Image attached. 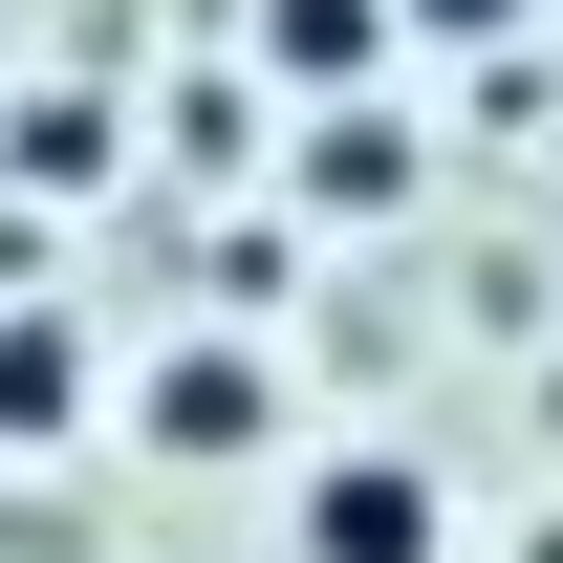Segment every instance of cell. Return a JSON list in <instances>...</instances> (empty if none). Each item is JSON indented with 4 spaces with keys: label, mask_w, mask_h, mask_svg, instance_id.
Instances as JSON below:
<instances>
[{
    "label": "cell",
    "mask_w": 563,
    "mask_h": 563,
    "mask_svg": "<svg viewBox=\"0 0 563 563\" xmlns=\"http://www.w3.org/2000/svg\"><path fill=\"white\" fill-rule=\"evenodd\" d=\"M87 433V325L44 282H0V455H66Z\"/></svg>",
    "instance_id": "3"
},
{
    "label": "cell",
    "mask_w": 563,
    "mask_h": 563,
    "mask_svg": "<svg viewBox=\"0 0 563 563\" xmlns=\"http://www.w3.org/2000/svg\"><path fill=\"white\" fill-rule=\"evenodd\" d=\"M520 22H542V0H412V44H477V66L520 44Z\"/></svg>",
    "instance_id": "7"
},
{
    "label": "cell",
    "mask_w": 563,
    "mask_h": 563,
    "mask_svg": "<svg viewBox=\"0 0 563 563\" xmlns=\"http://www.w3.org/2000/svg\"><path fill=\"white\" fill-rule=\"evenodd\" d=\"M303 196H325V217H412V131L325 109V131H303Z\"/></svg>",
    "instance_id": "5"
},
{
    "label": "cell",
    "mask_w": 563,
    "mask_h": 563,
    "mask_svg": "<svg viewBox=\"0 0 563 563\" xmlns=\"http://www.w3.org/2000/svg\"><path fill=\"white\" fill-rule=\"evenodd\" d=\"M390 44H412V0H261V66L282 87H368Z\"/></svg>",
    "instance_id": "4"
},
{
    "label": "cell",
    "mask_w": 563,
    "mask_h": 563,
    "mask_svg": "<svg viewBox=\"0 0 563 563\" xmlns=\"http://www.w3.org/2000/svg\"><path fill=\"white\" fill-rule=\"evenodd\" d=\"M282 563H455V498H433V455H390V433L303 455V498H282Z\"/></svg>",
    "instance_id": "1"
},
{
    "label": "cell",
    "mask_w": 563,
    "mask_h": 563,
    "mask_svg": "<svg viewBox=\"0 0 563 563\" xmlns=\"http://www.w3.org/2000/svg\"><path fill=\"white\" fill-rule=\"evenodd\" d=\"M131 433L174 455V477H261V455H282V368L261 347H152L131 368Z\"/></svg>",
    "instance_id": "2"
},
{
    "label": "cell",
    "mask_w": 563,
    "mask_h": 563,
    "mask_svg": "<svg viewBox=\"0 0 563 563\" xmlns=\"http://www.w3.org/2000/svg\"><path fill=\"white\" fill-rule=\"evenodd\" d=\"M0 152H22L44 196H87V174H109V109H66V87H44V109H22V131H0Z\"/></svg>",
    "instance_id": "6"
},
{
    "label": "cell",
    "mask_w": 563,
    "mask_h": 563,
    "mask_svg": "<svg viewBox=\"0 0 563 563\" xmlns=\"http://www.w3.org/2000/svg\"><path fill=\"white\" fill-rule=\"evenodd\" d=\"M520 563H563V520H542V542H520Z\"/></svg>",
    "instance_id": "8"
}]
</instances>
